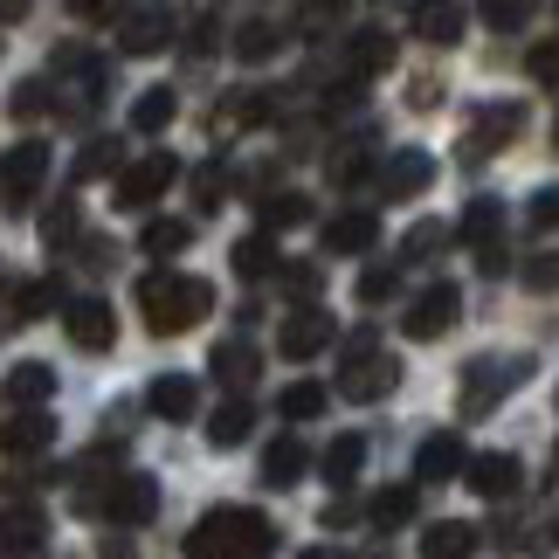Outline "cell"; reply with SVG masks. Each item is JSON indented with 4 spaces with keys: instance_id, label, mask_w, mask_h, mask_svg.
<instances>
[{
    "instance_id": "cell-1",
    "label": "cell",
    "mask_w": 559,
    "mask_h": 559,
    "mask_svg": "<svg viewBox=\"0 0 559 559\" xmlns=\"http://www.w3.org/2000/svg\"><path fill=\"white\" fill-rule=\"evenodd\" d=\"M139 311H145V332L153 338H180V332H193L214 311V290H207V276L145 270L139 276Z\"/></svg>"
},
{
    "instance_id": "cell-2",
    "label": "cell",
    "mask_w": 559,
    "mask_h": 559,
    "mask_svg": "<svg viewBox=\"0 0 559 559\" xmlns=\"http://www.w3.org/2000/svg\"><path fill=\"white\" fill-rule=\"evenodd\" d=\"M263 552H276V525L249 504H214L187 532V559H263Z\"/></svg>"
},
{
    "instance_id": "cell-3",
    "label": "cell",
    "mask_w": 559,
    "mask_h": 559,
    "mask_svg": "<svg viewBox=\"0 0 559 559\" xmlns=\"http://www.w3.org/2000/svg\"><path fill=\"white\" fill-rule=\"evenodd\" d=\"M401 386V367L380 353V338L373 332H353L346 338V373H338V394L346 401H380V394H394Z\"/></svg>"
},
{
    "instance_id": "cell-4",
    "label": "cell",
    "mask_w": 559,
    "mask_h": 559,
    "mask_svg": "<svg viewBox=\"0 0 559 559\" xmlns=\"http://www.w3.org/2000/svg\"><path fill=\"white\" fill-rule=\"evenodd\" d=\"M532 373V359H519V353H490V359H477V367L463 373V394H456V407H463V421H477V415H490L511 386H519Z\"/></svg>"
},
{
    "instance_id": "cell-5",
    "label": "cell",
    "mask_w": 559,
    "mask_h": 559,
    "mask_svg": "<svg viewBox=\"0 0 559 559\" xmlns=\"http://www.w3.org/2000/svg\"><path fill=\"white\" fill-rule=\"evenodd\" d=\"M76 511H97L111 525H145L159 511V484L153 477H111L104 490H76Z\"/></svg>"
},
{
    "instance_id": "cell-6",
    "label": "cell",
    "mask_w": 559,
    "mask_h": 559,
    "mask_svg": "<svg viewBox=\"0 0 559 559\" xmlns=\"http://www.w3.org/2000/svg\"><path fill=\"white\" fill-rule=\"evenodd\" d=\"M41 180H49V145H41V139H21V145L0 153V207H8V214L28 207L41 193Z\"/></svg>"
},
{
    "instance_id": "cell-7",
    "label": "cell",
    "mask_w": 559,
    "mask_h": 559,
    "mask_svg": "<svg viewBox=\"0 0 559 559\" xmlns=\"http://www.w3.org/2000/svg\"><path fill=\"white\" fill-rule=\"evenodd\" d=\"M519 124H525V104H484L477 118L463 124V166H484V159H498L511 139H519Z\"/></svg>"
},
{
    "instance_id": "cell-8",
    "label": "cell",
    "mask_w": 559,
    "mask_h": 559,
    "mask_svg": "<svg viewBox=\"0 0 559 559\" xmlns=\"http://www.w3.org/2000/svg\"><path fill=\"white\" fill-rule=\"evenodd\" d=\"M174 174H180V159H174V153H145L139 166H124V174H118L111 207H118V214H145L166 187H174Z\"/></svg>"
},
{
    "instance_id": "cell-9",
    "label": "cell",
    "mask_w": 559,
    "mask_h": 559,
    "mask_svg": "<svg viewBox=\"0 0 559 559\" xmlns=\"http://www.w3.org/2000/svg\"><path fill=\"white\" fill-rule=\"evenodd\" d=\"M456 318H463V290L456 284H428L415 305L401 311V332L428 346V338H449V332H456Z\"/></svg>"
},
{
    "instance_id": "cell-10",
    "label": "cell",
    "mask_w": 559,
    "mask_h": 559,
    "mask_svg": "<svg viewBox=\"0 0 559 559\" xmlns=\"http://www.w3.org/2000/svg\"><path fill=\"white\" fill-rule=\"evenodd\" d=\"M62 325H70V346H83V353H111V338H118V318L104 297H70Z\"/></svg>"
},
{
    "instance_id": "cell-11",
    "label": "cell",
    "mask_w": 559,
    "mask_h": 559,
    "mask_svg": "<svg viewBox=\"0 0 559 559\" xmlns=\"http://www.w3.org/2000/svg\"><path fill=\"white\" fill-rule=\"evenodd\" d=\"M332 338H338L332 311L311 305V311H290V318H284V332H276V353H284V359H311V353H325Z\"/></svg>"
},
{
    "instance_id": "cell-12",
    "label": "cell",
    "mask_w": 559,
    "mask_h": 559,
    "mask_svg": "<svg viewBox=\"0 0 559 559\" xmlns=\"http://www.w3.org/2000/svg\"><path fill=\"white\" fill-rule=\"evenodd\" d=\"M166 41H174V14H166V8H132V14H118V49H124V56H159Z\"/></svg>"
},
{
    "instance_id": "cell-13",
    "label": "cell",
    "mask_w": 559,
    "mask_h": 559,
    "mask_svg": "<svg viewBox=\"0 0 559 559\" xmlns=\"http://www.w3.org/2000/svg\"><path fill=\"white\" fill-rule=\"evenodd\" d=\"M519 477H525V463L511 456V449H490V456H469L463 463V484L477 490V498H511Z\"/></svg>"
},
{
    "instance_id": "cell-14",
    "label": "cell",
    "mask_w": 559,
    "mask_h": 559,
    "mask_svg": "<svg viewBox=\"0 0 559 559\" xmlns=\"http://www.w3.org/2000/svg\"><path fill=\"white\" fill-rule=\"evenodd\" d=\"M380 187H386V201H421V193L436 187V159H428L421 145H407V153H394V159H386Z\"/></svg>"
},
{
    "instance_id": "cell-15",
    "label": "cell",
    "mask_w": 559,
    "mask_h": 559,
    "mask_svg": "<svg viewBox=\"0 0 559 559\" xmlns=\"http://www.w3.org/2000/svg\"><path fill=\"white\" fill-rule=\"evenodd\" d=\"M49 442H56V421L41 415V407H14V415L0 421V456H41Z\"/></svg>"
},
{
    "instance_id": "cell-16",
    "label": "cell",
    "mask_w": 559,
    "mask_h": 559,
    "mask_svg": "<svg viewBox=\"0 0 559 559\" xmlns=\"http://www.w3.org/2000/svg\"><path fill=\"white\" fill-rule=\"evenodd\" d=\"M463 463H469V449H463V436H421L415 442V477L421 484H449V477H463Z\"/></svg>"
},
{
    "instance_id": "cell-17",
    "label": "cell",
    "mask_w": 559,
    "mask_h": 559,
    "mask_svg": "<svg viewBox=\"0 0 559 559\" xmlns=\"http://www.w3.org/2000/svg\"><path fill=\"white\" fill-rule=\"evenodd\" d=\"M41 539H49V519H41L35 504H0V546L14 559H35Z\"/></svg>"
},
{
    "instance_id": "cell-18",
    "label": "cell",
    "mask_w": 559,
    "mask_h": 559,
    "mask_svg": "<svg viewBox=\"0 0 559 559\" xmlns=\"http://www.w3.org/2000/svg\"><path fill=\"white\" fill-rule=\"evenodd\" d=\"M145 407H153L159 421H193V407H201V386H193L187 373H159L153 386H145Z\"/></svg>"
},
{
    "instance_id": "cell-19",
    "label": "cell",
    "mask_w": 559,
    "mask_h": 559,
    "mask_svg": "<svg viewBox=\"0 0 559 559\" xmlns=\"http://www.w3.org/2000/svg\"><path fill=\"white\" fill-rule=\"evenodd\" d=\"M373 242H380V222H373L367 207L332 214V222H325V249H332V255H367Z\"/></svg>"
},
{
    "instance_id": "cell-20",
    "label": "cell",
    "mask_w": 559,
    "mask_h": 559,
    "mask_svg": "<svg viewBox=\"0 0 559 559\" xmlns=\"http://www.w3.org/2000/svg\"><path fill=\"white\" fill-rule=\"evenodd\" d=\"M305 469H311V449L297 442V436H276V442L263 449V484H270V490L305 484Z\"/></svg>"
},
{
    "instance_id": "cell-21",
    "label": "cell",
    "mask_w": 559,
    "mask_h": 559,
    "mask_svg": "<svg viewBox=\"0 0 559 559\" xmlns=\"http://www.w3.org/2000/svg\"><path fill=\"white\" fill-rule=\"evenodd\" d=\"M477 552V525H463V519H436L421 532V559H469Z\"/></svg>"
},
{
    "instance_id": "cell-22",
    "label": "cell",
    "mask_w": 559,
    "mask_h": 559,
    "mask_svg": "<svg viewBox=\"0 0 559 559\" xmlns=\"http://www.w3.org/2000/svg\"><path fill=\"white\" fill-rule=\"evenodd\" d=\"M498 228H504V207L498 201H490V193H477V201H469L463 207V242H469V255H477V249H498Z\"/></svg>"
},
{
    "instance_id": "cell-23",
    "label": "cell",
    "mask_w": 559,
    "mask_h": 559,
    "mask_svg": "<svg viewBox=\"0 0 559 559\" xmlns=\"http://www.w3.org/2000/svg\"><path fill=\"white\" fill-rule=\"evenodd\" d=\"M56 394V367H41V359H21V367L8 373V401L14 407H41Z\"/></svg>"
},
{
    "instance_id": "cell-24",
    "label": "cell",
    "mask_w": 559,
    "mask_h": 559,
    "mask_svg": "<svg viewBox=\"0 0 559 559\" xmlns=\"http://www.w3.org/2000/svg\"><path fill=\"white\" fill-rule=\"evenodd\" d=\"M207 367H214V380H222V386H249L255 380V346H249V338H222Z\"/></svg>"
},
{
    "instance_id": "cell-25",
    "label": "cell",
    "mask_w": 559,
    "mask_h": 559,
    "mask_svg": "<svg viewBox=\"0 0 559 559\" xmlns=\"http://www.w3.org/2000/svg\"><path fill=\"white\" fill-rule=\"evenodd\" d=\"M276 28H284L276 14H249V21H242V35H235V56H242V62H270V56H276V41H284Z\"/></svg>"
},
{
    "instance_id": "cell-26",
    "label": "cell",
    "mask_w": 559,
    "mask_h": 559,
    "mask_svg": "<svg viewBox=\"0 0 559 559\" xmlns=\"http://www.w3.org/2000/svg\"><path fill=\"white\" fill-rule=\"evenodd\" d=\"M386 62H394V35H386V28H359L353 35V83L359 76H380Z\"/></svg>"
},
{
    "instance_id": "cell-27",
    "label": "cell",
    "mask_w": 559,
    "mask_h": 559,
    "mask_svg": "<svg viewBox=\"0 0 559 559\" xmlns=\"http://www.w3.org/2000/svg\"><path fill=\"white\" fill-rule=\"evenodd\" d=\"M463 28H469V14H463V8H415V35H421V41H436V49L463 41Z\"/></svg>"
},
{
    "instance_id": "cell-28",
    "label": "cell",
    "mask_w": 559,
    "mask_h": 559,
    "mask_svg": "<svg viewBox=\"0 0 559 559\" xmlns=\"http://www.w3.org/2000/svg\"><path fill=\"white\" fill-rule=\"evenodd\" d=\"M367 519H373L380 532H401V525H415V490H407V484H394V490H373Z\"/></svg>"
},
{
    "instance_id": "cell-29",
    "label": "cell",
    "mask_w": 559,
    "mask_h": 559,
    "mask_svg": "<svg viewBox=\"0 0 559 559\" xmlns=\"http://www.w3.org/2000/svg\"><path fill=\"white\" fill-rule=\"evenodd\" d=\"M249 401H222V407H214V415H207V442L214 449H235V442H249Z\"/></svg>"
},
{
    "instance_id": "cell-30",
    "label": "cell",
    "mask_w": 559,
    "mask_h": 559,
    "mask_svg": "<svg viewBox=\"0 0 559 559\" xmlns=\"http://www.w3.org/2000/svg\"><path fill=\"white\" fill-rule=\"evenodd\" d=\"M228 263H235V276H249V284H255V276H270V270H276V242H270L263 228H255V235H242V242H235Z\"/></svg>"
},
{
    "instance_id": "cell-31",
    "label": "cell",
    "mask_w": 559,
    "mask_h": 559,
    "mask_svg": "<svg viewBox=\"0 0 559 559\" xmlns=\"http://www.w3.org/2000/svg\"><path fill=\"white\" fill-rule=\"evenodd\" d=\"M367 174H373V132H367V139H346V145L332 153V180H338V187H359Z\"/></svg>"
},
{
    "instance_id": "cell-32",
    "label": "cell",
    "mask_w": 559,
    "mask_h": 559,
    "mask_svg": "<svg viewBox=\"0 0 559 559\" xmlns=\"http://www.w3.org/2000/svg\"><path fill=\"white\" fill-rule=\"evenodd\" d=\"M325 386H318V380H290L284 386V394H276V407H284V421H311V415H325Z\"/></svg>"
},
{
    "instance_id": "cell-33",
    "label": "cell",
    "mask_w": 559,
    "mask_h": 559,
    "mask_svg": "<svg viewBox=\"0 0 559 559\" xmlns=\"http://www.w3.org/2000/svg\"><path fill=\"white\" fill-rule=\"evenodd\" d=\"M174 111H180V97H174V91H145V97L132 104V132L153 139V132H166V124H174Z\"/></svg>"
},
{
    "instance_id": "cell-34",
    "label": "cell",
    "mask_w": 559,
    "mask_h": 559,
    "mask_svg": "<svg viewBox=\"0 0 559 559\" xmlns=\"http://www.w3.org/2000/svg\"><path fill=\"white\" fill-rule=\"evenodd\" d=\"M359 469H367V436H338V442L325 449V477H332V484H353Z\"/></svg>"
},
{
    "instance_id": "cell-35",
    "label": "cell",
    "mask_w": 559,
    "mask_h": 559,
    "mask_svg": "<svg viewBox=\"0 0 559 559\" xmlns=\"http://www.w3.org/2000/svg\"><path fill=\"white\" fill-rule=\"evenodd\" d=\"M263 118H270V104H263V97H228L222 111H214V139L249 132V124H263Z\"/></svg>"
},
{
    "instance_id": "cell-36",
    "label": "cell",
    "mask_w": 559,
    "mask_h": 559,
    "mask_svg": "<svg viewBox=\"0 0 559 559\" xmlns=\"http://www.w3.org/2000/svg\"><path fill=\"white\" fill-rule=\"evenodd\" d=\"M187 242H193L187 222H145V242H139V249H145V255H180Z\"/></svg>"
},
{
    "instance_id": "cell-37",
    "label": "cell",
    "mask_w": 559,
    "mask_h": 559,
    "mask_svg": "<svg viewBox=\"0 0 559 559\" xmlns=\"http://www.w3.org/2000/svg\"><path fill=\"white\" fill-rule=\"evenodd\" d=\"M305 214H311L305 193H270V201H263V235H270V228H297Z\"/></svg>"
},
{
    "instance_id": "cell-38",
    "label": "cell",
    "mask_w": 559,
    "mask_h": 559,
    "mask_svg": "<svg viewBox=\"0 0 559 559\" xmlns=\"http://www.w3.org/2000/svg\"><path fill=\"white\" fill-rule=\"evenodd\" d=\"M353 290H359V305H386V297L401 290V276L386 270V263H373V270H359V284H353Z\"/></svg>"
},
{
    "instance_id": "cell-39",
    "label": "cell",
    "mask_w": 559,
    "mask_h": 559,
    "mask_svg": "<svg viewBox=\"0 0 559 559\" xmlns=\"http://www.w3.org/2000/svg\"><path fill=\"white\" fill-rule=\"evenodd\" d=\"M111 166H118V139H91L83 159H76V180H97V174H111Z\"/></svg>"
},
{
    "instance_id": "cell-40",
    "label": "cell",
    "mask_w": 559,
    "mask_h": 559,
    "mask_svg": "<svg viewBox=\"0 0 559 559\" xmlns=\"http://www.w3.org/2000/svg\"><path fill=\"white\" fill-rule=\"evenodd\" d=\"M525 70H532V83H546V91H559V35H552V41H539V49L525 56Z\"/></svg>"
},
{
    "instance_id": "cell-41",
    "label": "cell",
    "mask_w": 559,
    "mask_h": 559,
    "mask_svg": "<svg viewBox=\"0 0 559 559\" xmlns=\"http://www.w3.org/2000/svg\"><path fill=\"white\" fill-rule=\"evenodd\" d=\"M8 111H14V118H41V111H49V83H35V76H28V83H14Z\"/></svg>"
},
{
    "instance_id": "cell-42",
    "label": "cell",
    "mask_w": 559,
    "mask_h": 559,
    "mask_svg": "<svg viewBox=\"0 0 559 559\" xmlns=\"http://www.w3.org/2000/svg\"><path fill=\"white\" fill-rule=\"evenodd\" d=\"M222 193H228V166H201L193 174V201L201 207H222Z\"/></svg>"
},
{
    "instance_id": "cell-43",
    "label": "cell",
    "mask_w": 559,
    "mask_h": 559,
    "mask_svg": "<svg viewBox=\"0 0 559 559\" xmlns=\"http://www.w3.org/2000/svg\"><path fill=\"white\" fill-rule=\"evenodd\" d=\"M449 242V228L442 222H421V228H407V255H415V263H421V255H436Z\"/></svg>"
},
{
    "instance_id": "cell-44",
    "label": "cell",
    "mask_w": 559,
    "mask_h": 559,
    "mask_svg": "<svg viewBox=\"0 0 559 559\" xmlns=\"http://www.w3.org/2000/svg\"><path fill=\"white\" fill-rule=\"evenodd\" d=\"M532 228H559V187L532 193Z\"/></svg>"
},
{
    "instance_id": "cell-45",
    "label": "cell",
    "mask_w": 559,
    "mask_h": 559,
    "mask_svg": "<svg viewBox=\"0 0 559 559\" xmlns=\"http://www.w3.org/2000/svg\"><path fill=\"white\" fill-rule=\"evenodd\" d=\"M484 21H490V28H525V21H532V8H511V0H498V8H484Z\"/></svg>"
},
{
    "instance_id": "cell-46",
    "label": "cell",
    "mask_w": 559,
    "mask_h": 559,
    "mask_svg": "<svg viewBox=\"0 0 559 559\" xmlns=\"http://www.w3.org/2000/svg\"><path fill=\"white\" fill-rule=\"evenodd\" d=\"M532 290H559V255H532Z\"/></svg>"
},
{
    "instance_id": "cell-47",
    "label": "cell",
    "mask_w": 559,
    "mask_h": 559,
    "mask_svg": "<svg viewBox=\"0 0 559 559\" xmlns=\"http://www.w3.org/2000/svg\"><path fill=\"white\" fill-rule=\"evenodd\" d=\"M284 284H290L297 297H318V284H325V276H318L311 263H290V270H284Z\"/></svg>"
},
{
    "instance_id": "cell-48",
    "label": "cell",
    "mask_w": 559,
    "mask_h": 559,
    "mask_svg": "<svg viewBox=\"0 0 559 559\" xmlns=\"http://www.w3.org/2000/svg\"><path fill=\"white\" fill-rule=\"evenodd\" d=\"M407 104H415V111H436V104H442V83H436V76H415V91H407Z\"/></svg>"
},
{
    "instance_id": "cell-49",
    "label": "cell",
    "mask_w": 559,
    "mask_h": 559,
    "mask_svg": "<svg viewBox=\"0 0 559 559\" xmlns=\"http://www.w3.org/2000/svg\"><path fill=\"white\" fill-rule=\"evenodd\" d=\"M70 228H76V207H56V214H49V242H62Z\"/></svg>"
},
{
    "instance_id": "cell-50",
    "label": "cell",
    "mask_w": 559,
    "mask_h": 559,
    "mask_svg": "<svg viewBox=\"0 0 559 559\" xmlns=\"http://www.w3.org/2000/svg\"><path fill=\"white\" fill-rule=\"evenodd\" d=\"M305 559H346V552H332V546H311V552H305Z\"/></svg>"
},
{
    "instance_id": "cell-51",
    "label": "cell",
    "mask_w": 559,
    "mask_h": 559,
    "mask_svg": "<svg viewBox=\"0 0 559 559\" xmlns=\"http://www.w3.org/2000/svg\"><path fill=\"white\" fill-rule=\"evenodd\" d=\"M552 153H559V118H552Z\"/></svg>"
}]
</instances>
